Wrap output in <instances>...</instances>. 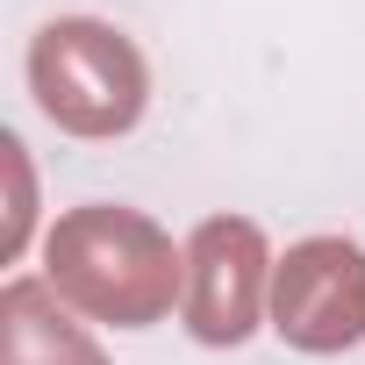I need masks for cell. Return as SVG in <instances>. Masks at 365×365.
I'll return each mask as SVG.
<instances>
[{
  "label": "cell",
  "mask_w": 365,
  "mask_h": 365,
  "mask_svg": "<svg viewBox=\"0 0 365 365\" xmlns=\"http://www.w3.org/2000/svg\"><path fill=\"white\" fill-rule=\"evenodd\" d=\"M58 301L65 294L51 279H15L0 294V365H108Z\"/></svg>",
  "instance_id": "5b68a950"
},
{
  "label": "cell",
  "mask_w": 365,
  "mask_h": 365,
  "mask_svg": "<svg viewBox=\"0 0 365 365\" xmlns=\"http://www.w3.org/2000/svg\"><path fill=\"white\" fill-rule=\"evenodd\" d=\"M43 272L79 315L115 322V329H143L172 308L187 258L172 251V237L150 215L93 201V208L58 215V230L43 237Z\"/></svg>",
  "instance_id": "6da1fadb"
},
{
  "label": "cell",
  "mask_w": 365,
  "mask_h": 365,
  "mask_svg": "<svg viewBox=\"0 0 365 365\" xmlns=\"http://www.w3.org/2000/svg\"><path fill=\"white\" fill-rule=\"evenodd\" d=\"M29 93L65 136L101 143V136H129L143 122L150 72H143V51L122 29L65 15V22L36 29V43H29Z\"/></svg>",
  "instance_id": "7a4b0ae2"
},
{
  "label": "cell",
  "mask_w": 365,
  "mask_h": 365,
  "mask_svg": "<svg viewBox=\"0 0 365 365\" xmlns=\"http://www.w3.org/2000/svg\"><path fill=\"white\" fill-rule=\"evenodd\" d=\"M272 329L294 351H351L365 336V251L351 237H308L272 265Z\"/></svg>",
  "instance_id": "3957f363"
},
{
  "label": "cell",
  "mask_w": 365,
  "mask_h": 365,
  "mask_svg": "<svg viewBox=\"0 0 365 365\" xmlns=\"http://www.w3.org/2000/svg\"><path fill=\"white\" fill-rule=\"evenodd\" d=\"M265 230L244 215H208L187 244V329L201 344H244L265 315Z\"/></svg>",
  "instance_id": "277c9868"
}]
</instances>
